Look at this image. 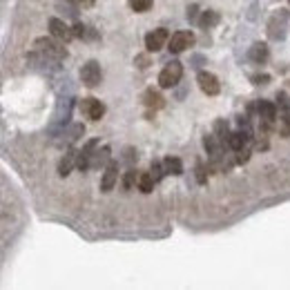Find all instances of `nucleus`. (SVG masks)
<instances>
[{
  "instance_id": "nucleus-1",
  "label": "nucleus",
  "mask_w": 290,
  "mask_h": 290,
  "mask_svg": "<svg viewBox=\"0 0 290 290\" xmlns=\"http://www.w3.org/2000/svg\"><path fill=\"white\" fill-rule=\"evenodd\" d=\"M34 47H36V54H40L47 60H56L58 63V60L67 58V49L60 43H56L54 38H38Z\"/></svg>"
},
{
  "instance_id": "nucleus-2",
  "label": "nucleus",
  "mask_w": 290,
  "mask_h": 290,
  "mask_svg": "<svg viewBox=\"0 0 290 290\" xmlns=\"http://www.w3.org/2000/svg\"><path fill=\"white\" fill-rule=\"evenodd\" d=\"M181 76H183V65H181L179 60H172V63L165 65L161 69V74H159V85H161L163 90H170V87H174L181 81Z\"/></svg>"
},
{
  "instance_id": "nucleus-3",
  "label": "nucleus",
  "mask_w": 290,
  "mask_h": 290,
  "mask_svg": "<svg viewBox=\"0 0 290 290\" xmlns=\"http://www.w3.org/2000/svg\"><path fill=\"white\" fill-rule=\"evenodd\" d=\"M194 45V34L192 32H177L170 36V43H168V49L172 51V54H181V51H185L188 47H192Z\"/></svg>"
},
{
  "instance_id": "nucleus-4",
  "label": "nucleus",
  "mask_w": 290,
  "mask_h": 290,
  "mask_svg": "<svg viewBox=\"0 0 290 290\" xmlns=\"http://www.w3.org/2000/svg\"><path fill=\"white\" fill-rule=\"evenodd\" d=\"M103 79V71H101V65L96 63V60H90V63L83 65L81 69V81L85 83L87 87H96L98 83Z\"/></svg>"
},
{
  "instance_id": "nucleus-5",
  "label": "nucleus",
  "mask_w": 290,
  "mask_h": 290,
  "mask_svg": "<svg viewBox=\"0 0 290 290\" xmlns=\"http://www.w3.org/2000/svg\"><path fill=\"white\" fill-rule=\"evenodd\" d=\"M168 43H170V34H168V29H163V27L154 29V32H150L145 36V47H148V51H159Z\"/></svg>"
},
{
  "instance_id": "nucleus-6",
  "label": "nucleus",
  "mask_w": 290,
  "mask_h": 290,
  "mask_svg": "<svg viewBox=\"0 0 290 290\" xmlns=\"http://www.w3.org/2000/svg\"><path fill=\"white\" fill-rule=\"evenodd\" d=\"M196 81H199V87H201V92H203V94H208V96H216V94H219V90H221L219 79H216L212 71H199Z\"/></svg>"
},
{
  "instance_id": "nucleus-7",
  "label": "nucleus",
  "mask_w": 290,
  "mask_h": 290,
  "mask_svg": "<svg viewBox=\"0 0 290 290\" xmlns=\"http://www.w3.org/2000/svg\"><path fill=\"white\" fill-rule=\"evenodd\" d=\"M81 112L85 114L87 118H92V121H101L103 114H105V105L90 96V98H83L81 101Z\"/></svg>"
},
{
  "instance_id": "nucleus-8",
  "label": "nucleus",
  "mask_w": 290,
  "mask_h": 290,
  "mask_svg": "<svg viewBox=\"0 0 290 290\" xmlns=\"http://www.w3.org/2000/svg\"><path fill=\"white\" fill-rule=\"evenodd\" d=\"M257 112H259V118H261V125L263 127H270L274 121H277V107L272 103H266V101H259L257 103Z\"/></svg>"
},
{
  "instance_id": "nucleus-9",
  "label": "nucleus",
  "mask_w": 290,
  "mask_h": 290,
  "mask_svg": "<svg viewBox=\"0 0 290 290\" xmlns=\"http://www.w3.org/2000/svg\"><path fill=\"white\" fill-rule=\"evenodd\" d=\"M49 32H51L54 38H58V40H69L71 36H74V29L67 27L60 18H49Z\"/></svg>"
},
{
  "instance_id": "nucleus-10",
  "label": "nucleus",
  "mask_w": 290,
  "mask_h": 290,
  "mask_svg": "<svg viewBox=\"0 0 290 290\" xmlns=\"http://www.w3.org/2000/svg\"><path fill=\"white\" fill-rule=\"evenodd\" d=\"M118 179V163L116 161H110L105 168V174H103V181H101V190L103 192H110L114 188V183H116Z\"/></svg>"
},
{
  "instance_id": "nucleus-11",
  "label": "nucleus",
  "mask_w": 290,
  "mask_h": 290,
  "mask_svg": "<svg viewBox=\"0 0 290 290\" xmlns=\"http://www.w3.org/2000/svg\"><path fill=\"white\" fill-rule=\"evenodd\" d=\"M76 159H79V152H74V150H69V152L65 154L63 161H60V165H58V174H60V177H67V174H69V170L74 168Z\"/></svg>"
},
{
  "instance_id": "nucleus-12",
  "label": "nucleus",
  "mask_w": 290,
  "mask_h": 290,
  "mask_svg": "<svg viewBox=\"0 0 290 290\" xmlns=\"http://www.w3.org/2000/svg\"><path fill=\"white\" fill-rule=\"evenodd\" d=\"M248 141H250V134L248 132H235V134H230V138H228V145L239 152V150H243L248 145Z\"/></svg>"
},
{
  "instance_id": "nucleus-13",
  "label": "nucleus",
  "mask_w": 290,
  "mask_h": 290,
  "mask_svg": "<svg viewBox=\"0 0 290 290\" xmlns=\"http://www.w3.org/2000/svg\"><path fill=\"white\" fill-rule=\"evenodd\" d=\"M250 60H255L257 65H263L268 60V47L263 43H257L250 47Z\"/></svg>"
},
{
  "instance_id": "nucleus-14",
  "label": "nucleus",
  "mask_w": 290,
  "mask_h": 290,
  "mask_svg": "<svg viewBox=\"0 0 290 290\" xmlns=\"http://www.w3.org/2000/svg\"><path fill=\"white\" fill-rule=\"evenodd\" d=\"M163 165H165V174H174V177L183 174V163H181V159H177V157L163 159Z\"/></svg>"
},
{
  "instance_id": "nucleus-15",
  "label": "nucleus",
  "mask_w": 290,
  "mask_h": 290,
  "mask_svg": "<svg viewBox=\"0 0 290 290\" xmlns=\"http://www.w3.org/2000/svg\"><path fill=\"white\" fill-rule=\"evenodd\" d=\"M143 101H145V105L148 107H154V110H159V107H163V96L159 94V92H154V90H148L143 94Z\"/></svg>"
},
{
  "instance_id": "nucleus-16",
  "label": "nucleus",
  "mask_w": 290,
  "mask_h": 290,
  "mask_svg": "<svg viewBox=\"0 0 290 290\" xmlns=\"http://www.w3.org/2000/svg\"><path fill=\"white\" fill-rule=\"evenodd\" d=\"M154 183H157V179L152 177V172H143L141 177H138V190L145 194H150L154 190Z\"/></svg>"
},
{
  "instance_id": "nucleus-17",
  "label": "nucleus",
  "mask_w": 290,
  "mask_h": 290,
  "mask_svg": "<svg viewBox=\"0 0 290 290\" xmlns=\"http://www.w3.org/2000/svg\"><path fill=\"white\" fill-rule=\"evenodd\" d=\"M105 163H110V148H107V145L92 154V168H101V165H105Z\"/></svg>"
},
{
  "instance_id": "nucleus-18",
  "label": "nucleus",
  "mask_w": 290,
  "mask_h": 290,
  "mask_svg": "<svg viewBox=\"0 0 290 290\" xmlns=\"http://www.w3.org/2000/svg\"><path fill=\"white\" fill-rule=\"evenodd\" d=\"M216 23H219V14H216V12H203V16L199 18V25H201L203 29L214 27Z\"/></svg>"
},
{
  "instance_id": "nucleus-19",
  "label": "nucleus",
  "mask_w": 290,
  "mask_h": 290,
  "mask_svg": "<svg viewBox=\"0 0 290 290\" xmlns=\"http://www.w3.org/2000/svg\"><path fill=\"white\" fill-rule=\"evenodd\" d=\"M277 127H279V134H281V136H290V114H288V110L279 116Z\"/></svg>"
},
{
  "instance_id": "nucleus-20",
  "label": "nucleus",
  "mask_w": 290,
  "mask_h": 290,
  "mask_svg": "<svg viewBox=\"0 0 290 290\" xmlns=\"http://www.w3.org/2000/svg\"><path fill=\"white\" fill-rule=\"evenodd\" d=\"M152 3L154 0H129V7H132L136 14H145L152 9Z\"/></svg>"
},
{
  "instance_id": "nucleus-21",
  "label": "nucleus",
  "mask_w": 290,
  "mask_h": 290,
  "mask_svg": "<svg viewBox=\"0 0 290 290\" xmlns=\"http://www.w3.org/2000/svg\"><path fill=\"white\" fill-rule=\"evenodd\" d=\"M214 136L219 138L221 143L230 138V132H228V123H224V121H216V123H214Z\"/></svg>"
},
{
  "instance_id": "nucleus-22",
  "label": "nucleus",
  "mask_w": 290,
  "mask_h": 290,
  "mask_svg": "<svg viewBox=\"0 0 290 290\" xmlns=\"http://www.w3.org/2000/svg\"><path fill=\"white\" fill-rule=\"evenodd\" d=\"M136 181H138L136 172H134V170H127V172H125V179H123V188H125V190H132Z\"/></svg>"
},
{
  "instance_id": "nucleus-23",
  "label": "nucleus",
  "mask_w": 290,
  "mask_h": 290,
  "mask_svg": "<svg viewBox=\"0 0 290 290\" xmlns=\"http://www.w3.org/2000/svg\"><path fill=\"white\" fill-rule=\"evenodd\" d=\"M163 174H165V165L159 163V161H154V163H152V177L157 179V181H161Z\"/></svg>"
},
{
  "instance_id": "nucleus-24",
  "label": "nucleus",
  "mask_w": 290,
  "mask_h": 290,
  "mask_svg": "<svg viewBox=\"0 0 290 290\" xmlns=\"http://www.w3.org/2000/svg\"><path fill=\"white\" fill-rule=\"evenodd\" d=\"M71 29H74V36H76V38H83V36H85L87 34V29H85V25H74V27H71Z\"/></svg>"
},
{
  "instance_id": "nucleus-25",
  "label": "nucleus",
  "mask_w": 290,
  "mask_h": 290,
  "mask_svg": "<svg viewBox=\"0 0 290 290\" xmlns=\"http://www.w3.org/2000/svg\"><path fill=\"white\" fill-rule=\"evenodd\" d=\"M67 3L76 5V7H92V5H94V0H67Z\"/></svg>"
},
{
  "instance_id": "nucleus-26",
  "label": "nucleus",
  "mask_w": 290,
  "mask_h": 290,
  "mask_svg": "<svg viewBox=\"0 0 290 290\" xmlns=\"http://www.w3.org/2000/svg\"><path fill=\"white\" fill-rule=\"evenodd\" d=\"M196 179H199V183H205V174H203V165H196Z\"/></svg>"
},
{
  "instance_id": "nucleus-27",
  "label": "nucleus",
  "mask_w": 290,
  "mask_h": 290,
  "mask_svg": "<svg viewBox=\"0 0 290 290\" xmlns=\"http://www.w3.org/2000/svg\"><path fill=\"white\" fill-rule=\"evenodd\" d=\"M252 81H255L257 85H266V83H268V76H266V74H263V76H252Z\"/></svg>"
},
{
  "instance_id": "nucleus-28",
  "label": "nucleus",
  "mask_w": 290,
  "mask_h": 290,
  "mask_svg": "<svg viewBox=\"0 0 290 290\" xmlns=\"http://www.w3.org/2000/svg\"><path fill=\"white\" fill-rule=\"evenodd\" d=\"M194 16H196V5H192V7H188V18H190V20H194Z\"/></svg>"
},
{
  "instance_id": "nucleus-29",
  "label": "nucleus",
  "mask_w": 290,
  "mask_h": 290,
  "mask_svg": "<svg viewBox=\"0 0 290 290\" xmlns=\"http://www.w3.org/2000/svg\"><path fill=\"white\" fill-rule=\"evenodd\" d=\"M125 159H127V161H129V163H132V161H134V150H127V152H125Z\"/></svg>"
}]
</instances>
